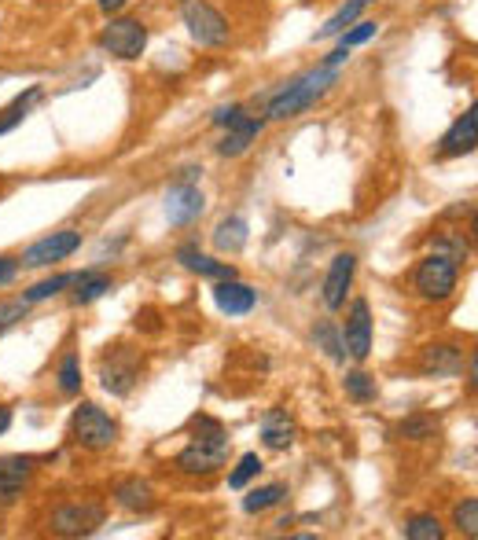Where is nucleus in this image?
I'll return each mask as SVG.
<instances>
[{
    "label": "nucleus",
    "instance_id": "f257e3e1",
    "mask_svg": "<svg viewBox=\"0 0 478 540\" xmlns=\"http://www.w3.org/2000/svg\"><path fill=\"white\" fill-rule=\"evenodd\" d=\"M339 81V67H328V63H320L317 70H309V74H302V78H295L291 85H284V89L276 92L273 100H269V118H276V122H287V118H298V114H306L313 103L324 96V92L331 89Z\"/></svg>",
    "mask_w": 478,
    "mask_h": 540
},
{
    "label": "nucleus",
    "instance_id": "f03ea898",
    "mask_svg": "<svg viewBox=\"0 0 478 540\" xmlns=\"http://www.w3.org/2000/svg\"><path fill=\"white\" fill-rule=\"evenodd\" d=\"M456 283H460V261L445 250H431L412 272V287L423 302H445L456 291Z\"/></svg>",
    "mask_w": 478,
    "mask_h": 540
},
{
    "label": "nucleus",
    "instance_id": "7ed1b4c3",
    "mask_svg": "<svg viewBox=\"0 0 478 540\" xmlns=\"http://www.w3.org/2000/svg\"><path fill=\"white\" fill-rule=\"evenodd\" d=\"M70 441L85 452H103L118 441V423H114L100 405L85 401V405H78L74 416H70Z\"/></svg>",
    "mask_w": 478,
    "mask_h": 540
},
{
    "label": "nucleus",
    "instance_id": "20e7f679",
    "mask_svg": "<svg viewBox=\"0 0 478 540\" xmlns=\"http://www.w3.org/2000/svg\"><path fill=\"white\" fill-rule=\"evenodd\" d=\"M140 383V353L129 346H114L100 357V386L111 397H129Z\"/></svg>",
    "mask_w": 478,
    "mask_h": 540
},
{
    "label": "nucleus",
    "instance_id": "39448f33",
    "mask_svg": "<svg viewBox=\"0 0 478 540\" xmlns=\"http://www.w3.org/2000/svg\"><path fill=\"white\" fill-rule=\"evenodd\" d=\"M184 26H188L192 41H199L203 48H221L232 37L228 19L206 0H184Z\"/></svg>",
    "mask_w": 478,
    "mask_h": 540
},
{
    "label": "nucleus",
    "instance_id": "423d86ee",
    "mask_svg": "<svg viewBox=\"0 0 478 540\" xmlns=\"http://www.w3.org/2000/svg\"><path fill=\"white\" fill-rule=\"evenodd\" d=\"M103 526V504L100 500H74L48 515V529L59 537H89Z\"/></svg>",
    "mask_w": 478,
    "mask_h": 540
},
{
    "label": "nucleus",
    "instance_id": "0eeeda50",
    "mask_svg": "<svg viewBox=\"0 0 478 540\" xmlns=\"http://www.w3.org/2000/svg\"><path fill=\"white\" fill-rule=\"evenodd\" d=\"M100 48L111 52L114 59H140L148 48V26L140 19H111L103 26Z\"/></svg>",
    "mask_w": 478,
    "mask_h": 540
},
{
    "label": "nucleus",
    "instance_id": "6e6552de",
    "mask_svg": "<svg viewBox=\"0 0 478 540\" xmlns=\"http://www.w3.org/2000/svg\"><path fill=\"white\" fill-rule=\"evenodd\" d=\"M228 460V434H217V438H192L188 449L177 452V471L184 474H214L221 471Z\"/></svg>",
    "mask_w": 478,
    "mask_h": 540
},
{
    "label": "nucleus",
    "instance_id": "1a4fd4ad",
    "mask_svg": "<svg viewBox=\"0 0 478 540\" xmlns=\"http://www.w3.org/2000/svg\"><path fill=\"white\" fill-rule=\"evenodd\" d=\"M78 247H81V232H74V228H63V232H52V236L30 243V247L23 250L19 265H30V269H45V265L67 261Z\"/></svg>",
    "mask_w": 478,
    "mask_h": 540
},
{
    "label": "nucleus",
    "instance_id": "9d476101",
    "mask_svg": "<svg viewBox=\"0 0 478 540\" xmlns=\"http://www.w3.org/2000/svg\"><path fill=\"white\" fill-rule=\"evenodd\" d=\"M342 349H346L357 364L368 360V353H372V309H368L365 298H357V302L350 305V316H346V324H342Z\"/></svg>",
    "mask_w": 478,
    "mask_h": 540
},
{
    "label": "nucleus",
    "instance_id": "9b49d317",
    "mask_svg": "<svg viewBox=\"0 0 478 540\" xmlns=\"http://www.w3.org/2000/svg\"><path fill=\"white\" fill-rule=\"evenodd\" d=\"M262 118H251V114H243L239 122L225 125V136H221V144H217V155L221 158H239L251 151V144L262 136Z\"/></svg>",
    "mask_w": 478,
    "mask_h": 540
},
{
    "label": "nucleus",
    "instance_id": "f8f14e48",
    "mask_svg": "<svg viewBox=\"0 0 478 540\" xmlns=\"http://www.w3.org/2000/svg\"><path fill=\"white\" fill-rule=\"evenodd\" d=\"M353 272H357V258L353 254H339V258L331 261L328 276H324V305L328 309H342L346 305V291H350L353 283Z\"/></svg>",
    "mask_w": 478,
    "mask_h": 540
},
{
    "label": "nucleus",
    "instance_id": "ddd939ff",
    "mask_svg": "<svg viewBox=\"0 0 478 540\" xmlns=\"http://www.w3.org/2000/svg\"><path fill=\"white\" fill-rule=\"evenodd\" d=\"M298 438V423L295 416L287 412V408H269L262 416V441H265V449H273V452H284L291 449Z\"/></svg>",
    "mask_w": 478,
    "mask_h": 540
},
{
    "label": "nucleus",
    "instance_id": "4468645a",
    "mask_svg": "<svg viewBox=\"0 0 478 540\" xmlns=\"http://www.w3.org/2000/svg\"><path fill=\"white\" fill-rule=\"evenodd\" d=\"M475 144H478V114L475 107H467L464 118H456V122L449 125V133L442 136V147H438V151L456 158V155H471Z\"/></svg>",
    "mask_w": 478,
    "mask_h": 540
},
{
    "label": "nucleus",
    "instance_id": "2eb2a0df",
    "mask_svg": "<svg viewBox=\"0 0 478 540\" xmlns=\"http://www.w3.org/2000/svg\"><path fill=\"white\" fill-rule=\"evenodd\" d=\"M203 192L195 184H173L170 195H166V217L170 225H188L195 217L203 214Z\"/></svg>",
    "mask_w": 478,
    "mask_h": 540
},
{
    "label": "nucleus",
    "instance_id": "dca6fc26",
    "mask_svg": "<svg viewBox=\"0 0 478 540\" xmlns=\"http://www.w3.org/2000/svg\"><path fill=\"white\" fill-rule=\"evenodd\" d=\"M214 302H217V309L228 316H247L254 305H258V291L232 276V280H221L214 287Z\"/></svg>",
    "mask_w": 478,
    "mask_h": 540
},
{
    "label": "nucleus",
    "instance_id": "f3484780",
    "mask_svg": "<svg viewBox=\"0 0 478 540\" xmlns=\"http://www.w3.org/2000/svg\"><path fill=\"white\" fill-rule=\"evenodd\" d=\"M464 368V353L449 342H434V346H423L420 353V372L423 375H434V379H442V375H460Z\"/></svg>",
    "mask_w": 478,
    "mask_h": 540
},
{
    "label": "nucleus",
    "instance_id": "a211bd4d",
    "mask_svg": "<svg viewBox=\"0 0 478 540\" xmlns=\"http://www.w3.org/2000/svg\"><path fill=\"white\" fill-rule=\"evenodd\" d=\"M34 471H37V463L30 460V456H0V496H4V500L19 496L26 485H30Z\"/></svg>",
    "mask_w": 478,
    "mask_h": 540
},
{
    "label": "nucleus",
    "instance_id": "6ab92c4d",
    "mask_svg": "<svg viewBox=\"0 0 478 540\" xmlns=\"http://www.w3.org/2000/svg\"><path fill=\"white\" fill-rule=\"evenodd\" d=\"M114 504L126 507V511H151L155 507V489L144 478H126V482L114 485Z\"/></svg>",
    "mask_w": 478,
    "mask_h": 540
},
{
    "label": "nucleus",
    "instance_id": "aec40b11",
    "mask_svg": "<svg viewBox=\"0 0 478 540\" xmlns=\"http://www.w3.org/2000/svg\"><path fill=\"white\" fill-rule=\"evenodd\" d=\"M177 261H181L188 272H199V276H210V280H232V276H236V269H232L228 261L206 258V254H199L195 247H181V250H177Z\"/></svg>",
    "mask_w": 478,
    "mask_h": 540
},
{
    "label": "nucleus",
    "instance_id": "412c9836",
    "mask_svg": "<svg viewBox=\"0 0 478 540\" xmlns=\"http://www.w3.org/2000/svg\"><path fill=\"white\" fill-rule=\"evenodd\" d=\"M247 221L243 217H225L221 225L214 228V247L221 250V254H239V250L247 247Z\"/></svg>",
    "mask_w": 478,
    "mask_h": 540
},
{
    "label": "nucleus",
    "instance_id": "4be33fe9",
    "mask_svg": "<svg viewBox=\"0 0 478 540\" xmlns=\"http://www.w3.org/2000/svg\"><path fill=\"white\" fill-rule=\"evenodd\" d=\"M70 287H78V291H74V305H89L111 291L114 283L111 276H103V272H74V283H70Z\"/></svg>",
    "mask_w": 478,
    "mask_h": 540
},
{
    "label": "nucleus",
    "instance_id": "5701e85b",
    "mask_svg": "<svg viewBox=\"0 0 478 540\" xmlns=\"http://www.w3.org/2000/svg\"><path fill=\"white\" fill-rule=\"evenodd\" d=\"M37 100H41V85H30V89H26L23 96H15V100L8 103V107H4V118H0V136L12 133L15 125H19V122L26 118V114H30V107H34Z\"/></svg>",
    "mask_w": 478,
    "mask_h": 540
},
{
    "label": "nucleus",
    "instance_id": "b1692460",
    "mask_svg": "<svg viewBox=\"0 0 478 540\" xmlns=\"http://www.w3.org/2000/svg\"><path fill=\"white\" fill-rule=\"evenodd\" d=\"M287 496V485L273 482V485H262V489H251V493L243 496V511L247 515H262V511H269V507L284 504Z\"/></svg>",
    "mask_w": 478,
    "mask_h": 540
},
{
    "label": "nucleus",
    "instance_id": "393cba45",
    "mask_svg": "<svg viewBox=\"0 0 478 540\" xmlns=\"http://www.w3.org/2000/svg\"><path fill=\"white\" fill-rule=\"evenodd\" d=\"M368 4H372V0H346V4H342L339 12L331 15V19H328V23H324V26H320L317 37H320V41H328V37H339L342 30H346V26H350L353 19H357V15L365 12Z\"/></svg>",
    "mask_w": 478,
    "mask_h": 540
},
{
    "label": "nucleus",
    "instance_id": "a878e982",
    "mask_svg": "<svg viewBox=\"0 0 478 540\" xmlns=\"http://www.w3.org/2000/svg\"><path fill=\"white\" fill-rule=\"evenodd\" d=\"M342 386H346V397H350V401H357V405H368V401H376V394H379L376 379H372L368 372H361V368L346 375V383H342Z\"/></svg>",
    "mask_w": 478,
    "mask_h": 540
},
{
    "label": "nucleus",
    "instance_id": "bb28decb",
    "mask_svg": "<svg viewBox=\"0 0 478 540\" xmlns=\"http://www.w3.org/2000/svg\"><path fill=\"white\" fill-rule=\"evenodd\" d=\"M313 342H317L324 353H328L331 360H346V349H342V335L335 331V324H328V320H320L317 327H313Z\"/></svg>",
    "mask_w": 478,
    "mask_h": 540
},
{
    "label": "nucleus",
    "instance_id": "cd10ccee",
    "mask_svg": "<svg viewBox=\"0 0 478 540\" xmlns=\"http://www.w3.org/2000/svg\"><path fill=\"white\" fill-rule=\"evenodd\" d=\"M405 537L409 540H442L445 529L434 515H416V518L405 522Z\"/></svg>",
    "mask_w": 478,
    "mask_h": 540
},
{
    "label": "nucleus",
    "instance_id": "c85d7f7f",
    "mask_svg": "<svg viewBox=\"0 0 478 540\" xmlns=\"http://www.w3.org/2000/svg\"><path fill=\"white\" fill-rule=\"evenodd\" d=\"M59 390L67 397L81 394V364H78V353H67V357L59 360Z\"/></svg>",
    "mask_w": 478,
    "mask_h": 540
},
{
    "label": "nucleus",
    "instance_id": "c756f323",
    "mask_svg": "<svg viewBox=\"0 0 478 540\" xmlns=\"http://www.w3.org/2000/svg\"><path fill=\"white\" fill-rule=\"evenodd\" d=\"M70 283H74V272H63V276H52V280H41L37 287H30V291H26L23 298H26L30 305H34V302H45V298H52V294L67 291Z\"/></svg>",
    "mask_w": 478,
    "mask_h": 540
},
{
    "label": "nucleus",
    "instance_id": "7c9ffc66",
    "mask_svg": "<svg viewBox=\"0 0 478 540\" xmlns=\"http://www.w3.org/2000/svg\"><path fill=\"white\" fill-rule=\"evenodd\" d=\"M453 526L464 533V537H475L478 533V500L475 496H467L464 504L453 507Z\"/></svg>",
    "mask_w": 478,
    "mask_h": 540
},
{
    "label": "nucleus",
    "instance_id": "2f4dec72",
    "mask_svg": "<svg viewBox=\"0 0 478 540\" xmlns=\"http://www.w3.org/2000/svg\"><path fill=\"white\" fill-rule=\"evenodd\" d=\"M258 471H262V460H258V452H247V456H239L236 471L228 474V485H232V489H243V485L251 482V478H258Z\"/></svg>",
    "mask_w": 478,
    "mask_h": 540
},
{
    "label": "nucleus",
    "instance_id": "473e14b6",
    "mask_svg": "<svg viewBox=\"0 0 478 540\" xmlns=\"http://www.w3.org/2000/svg\"><path fill=\"white\" fill-rule=\"evenodd\" d=\"M434 430H438V423H434L431 416H409L398 427V434L409 441H427V438H434Z\"/></svg>",
    "mask_w": 478,
    "mask_h": 540
},
{
    "label": "nucleus",
    "instance_id": "72a5a7b5",
    "mask_svg": "<svg viewBox=\"0 0 478 540\" xmlns=\"http://www.w3.org/2000/svg\"><path fill=\"white\" fill-rule=\"evenodd\" d=\"M26 309H30L26 298H19V302H0V335L12 331L19 320H26Z\"/></svg>",
    "mask_w": 478,
    "mask_h": 540
},
{
    "label": "nucleus",
    "instance_id": "f704fd0d",
    "mask_svg": "<svg viewBox=\"0 0 478 540\" xmlns=\"http://www.w3.org/2000/svg\"><path fill=\"white\" fill-rule=\"evenodd\" d=\"M379 34V23H357L353 30H342V41L339 48H357V45H365V41H372V37Z\"/></svg>",
    "mask_w": 478,
    "mask_h": 540
},
{
    "label": "nucleus",
    "instance_id": "c9c22d12",
    "mask_svg": "<svg viewBox=\"0 0 478 540\" xmlns=\"http://www.w3.org/2000/svg\"><path fill=\"white\" fill-rule=\"evenodd\" d=\"M15 272H19V258H12V254H0V287H4V283H12Z\"/></svg>",
    "mask_w": 478,
    "mask_h": 540
},
{
    "label": "nucleus",
    "instance_id": "e433bc0d",
    "mask_svg": "<svg viewBox=\"0 0 478 540\" xmlns=\"http://www.w3.org/2000/svg\"><path fill=\"white\" fill-rule=\"evenodd\" d=\"M243 107H239V103H232V107H221V111L214 114V125H232V122H239V118H243Z\"/></svg>",
    "mask_w": 478,
    "mask_h": 540
},
{
    "label": "nucleus",
    "instance_id": "4c0bfd02",
    "mask_svg": "<svg viewBox=\"0 0 478 540\" xmlns=\"http://www.w3.org/2000/svg\"><path fill=\"white\" fill-rule=\"evenodd\" d=\"M199 177H203V166H184L181 177H177V184H195Z\"/></svg>",
    "mask_w": 478,
    "mask_h": 540
},
{
    "label": "nucleus",
    "instance_id": "58836bf2",
    "mask_svg": "<svg viewBox=\"0 0 478 540\" xmlns=\"http://www.w3.org/2000/svg\"><path fill=\"white\" fill-rule=\"evenodd\" d=\"M96 4H100L103 15H118V12H122V8L129 4V0H96Z\"/></svg>",
    "mask_w": 478,
    "mask_h": 540
},
{
    "label": "nucleus",
    "instance_id": "ea45409f",
    "mask_svg": "<svg viewBox=\"0 0 478 540\" xmlns=\"http://www.w3.org/2000/svg\"><path fill=\"white\" fill-rule=\"evenodd\" d=\"M8 427H12V412L0 405V434H8Z\"/></svg>",
    "mask_w": 478,
    "mask_h": 540
}]
</instances>
